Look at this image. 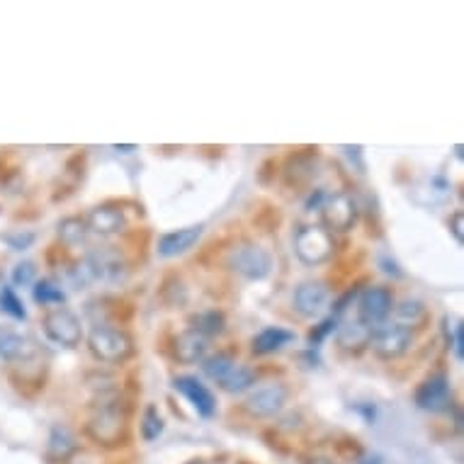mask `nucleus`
Wrapping results in <instances>:
<instances>
[{
    "label": "nucleus",
    "instance_id": "nucleus-1",
    "mask_svg": "<svg viewBox=\"0 0 464 464\" xmlns=\"http://www.w3.org/2000/svg\"><path fill=\"white\" fill-rule=\"evenodd\" d=\"M85 433L91 435L98 445H105V448H114V445H122L127 440L130 416H127V409L120 401V396H100V403L95 406L88 423H85Z\"/></svg>",
    "mask_w": 464,
    "mask_h": 464
},
{
    "label": "nucleus",
    "instance_id": "nucleus-2",
    "mask_svg": "<svg viewBox=\"0 0 464 464\" xmlns=\"http://www.w3.org/2000/svg\"><path fill=\"white\" fill-rule=\"evenodd\" d=\"M88 348L100 362L107 365H120L131 358L134 353V341L124 328L110 326V324H98L88 334Z\"/></svg>",
    "mask_w": 464,
    "mask_h": 464
},
{
    "label": "nucleus",
    "instance_id": "nucleus-3",
    "mask_svg": "<svg viewBox=\"0 0 464 464\" xmlns=\"http://www.w3.org/2000/svg\"><path fill=\"white\" fill-rule=\"evenodd\" d=\"M228 267L246 280H266L273 270V256L263 246L244 241L228 253Z\"/></svg>",
    "mask_w": 464,
    "mask_h": 464
},
{
    "label": "nucleus",
    "instance_id": "nucleus-4",
    "mask_svg": "<svg viewBox=\"0 0 464 464\" xmlns=\"http://www.w3.org/2000/svg\"><path fill=\"white\" fill-rule=\"evenodd\" d=\"M334 237L319 224L302 227L295 237V253L304 266H321L334 256Z\"/></svg>",
    "mask_w": 464,
    "mask_h": 464
},
{
    "label": "nucleus",
    "instance_id": "nucleus-5",
    "mask_svg": "<svg viewBox=\"0 0 464 464\" xmlns=\"http://www.w3.org/2000/svg\"><path fill=\"white\" fill-rule=\"evenodd\" d=\"M85 267V275L91 282H120L127 275V263L124 256L112 246H100L85 253L81 260Z\"/></svg>",
    "mask_w": 464,
    "mask_h": 464
},
{
    "label": "nucleus",
    "instance_id": "nucleus-6",
    "mask_svg": "<svg viewBox=\"0 0 464 464\" xmlns=\"http://www.w3.org/2000/svg\"><path fill=\"white\" fill-rule=\"evenodd\" d=\"M42 328H44L46 338L56 345H62V348H76L83 341L81 319L66 306H56L52 312H46Z\"/></svg>",
    "mask_w": 464,
    "mask_h": 464
},
{
    "label": "nucleus",
    "instance_id": "nucleus-7",
    "mask_svg": "<svg viewBox=\"0 0 464 464\" xmlns=\"http://www.w3.org/2000/svg\"><path fill=\"white\" fill-rule=\"evenodd\" d=\"M321 217H324V228L328 234L335 231V234H345L355 227L358 221V202L353 199V195L348 192H335V195H328L321 202Z\"/></svg>",
    "mask_w": 464,
    "mask_h": 464
},
{
    "label": "nucleus",
    "instance_id": "nucleus-8",
    "mask_svg": "<svg viewBox=\"0 0 464 464\" xmlns=\"http://www.w3.org/2000/svg\"><path fill=\"white\" fill-rule=\"evenodd\" d=\"M413 343V334L409 328L399 326V324H380L372 328V338L370 345L382 360H396L409 353Z\"/></svg>",
    "mask_w": 464,
    "mask_h": 464
},
{
    "label": "nucleus",
    "instance_id": "nucleus-9",
    "mask_svg": "<svg viewBox=\"0 0 464 464\" xmlns=\"http://www.w3.org/2000/svg\"><path fill=\"white\" fill-rule=\"evenodd\" d=\"M413 401L419 406L420 411L428 413H440L448 411L452 406V387H450L448 374H430L428 380H423L416 389V396Z\"/></svg>",
    "mask_w": 464,
    "mask_h": 464
},
{
    "label": "nucleus",
    "instance_id": "nucleus-10",
    "mask_svg": "<svg viewBox=\"0 0 464 464\" xmlns=\"http://www.w3.org/2000/svg\"><path fill=\"white\" fill-rule=\"evenodd\" d=\"M394 309V297H392V289L389 287H365L360 292L358 299V319L365 321L367 326H380L387 321V316Z\"/></svg>",
    "mask_w": 464,
    "mask_h": 464
},
{
    "label": "nucleus",
    "instance_id": "nucleus-11",
    "mask_svg": "<svg viewBox=\"0 0 464 464\" xmlns=\"http://www.w3.org/2000/svg\"><path fill=\"white\" fill-rule=\"evenodd\" d=\"M287 396V387L280 384V382H273V384H266V387H258L256 392H251L244 401V409L256 419H273L285 409Z\"/></svg>",
    "mask_w": 464,
    "mask_h": 464
},
{
    "label": "nucleus",
    "instance_id": "nucleus-12",
    "mask_svg": "<svg viewBox=\"0 0 464 464\" xmlns=\"http://www.w3.org/2000/svg\"><path fill=\"white\" fill-rule=\"evenodd\" d=\"M328 302H331V292L324 282H302L295 289V297H292L295 309L306 319L321 316L328 309Z\"/></svg>",
    "mask_w": 464,
    "mask_h": 464
},
{
    "label": "nucleus",
    "instance_id": "nucleus-13",
    "mask_svg": "<svg viewBox=\"0 0 464 464\" xmlns=\"http://www.w3.org/2000/svg\"><path fill=\"white\" fill-rule=\"evenodd\" d=\"M173 387L192 403V409H195L202 419H212L214 411H217V399H214L212 392H209L198 377H190V374L176 377V380H173Z\"/></svg>",
    "mask_w": 464,
    "mask_h": 464
},
{
    "label": "nucleus",
    "instance_id": "nucleus-14",
    "mask_svg": "<svg viewBox=\"0 0 464 464\" xmlns=\"http://www.w3.org/2000/svg\"><path fill=\"white\" fill-rule=\"evenodd\" d=\"M85 227L88 234H98V237H114L127 227V217L120 207L114 205H100L91 209V214L85 217Z\"/></svg>",
    "mask_w": 464,
    "mask_h": 464
},
{
    "label": "nucleus",
    "instance_id": "nucleus-15",
    "mask_svg": "<svg viewBox=\"0 0 464 464\" xmlns=\"http://www.w3.org/2000/svg\"><path fill=\"white\" fill-rule=\"evenodd\" d=\"M34 355H37V343L30 335L17 334L13 328H0V360L27 362Z\"/></svg>",
    "mask_w": 464,
    "mask_h": 464
},
{
    "label": "nucleus",
    "instance_id": "nucleus-16",
    "mask_svg": "<svg viewBox=\"0 0 464 464\" xmlns=\"http://www.w3.org/2000/svg\"><path fill=\"white\" fill-rule=\"evenodd\" d=\"M207 348H209V338L195 331V328H188L183 334H178L176 341H173V355L183 365L202 362L207 355Z\"/></svg>",
    "mask_w": 464,
    "mask_h": 464
},
{
    "label": "nucleus",
    "instance_id": "nucleus-17",
    "mask_svg": "<svg viewBox=\"0 0 464 464\" xmlns=\"http://www.w3.org/2000/svg\"><path fill=\"white\" fill-rule=\"evenodd\" d=\"M202 227H185L178 228V231H170V234H163L159 238V256L160 258H178L183 256L190 248H195L199 238H202Z\"/></svg>",
    "mask_w": 464,
    "mask_h": 464
},
{
    "label": "nucleus",
    "instance_id": "nucleus-18",
    "mask_svg": "<svg viewBox=\"0 0 464 464\" xmlns=\"http://www.w3.org/2000/svg\"><path fill=\"white\" fill-rule=\"evenodd\" d=\"M78 440L76 435L71 433L66 426H53L46 442V459L52 464L69 462L71 457L76 455Z\"/></svg>",
    "mask_w": 464,
    "mask_h": 464
},
{
    "label": "nucleus",
    "instance_id": "nucleus-19",
    "mask_svg": "<svg viewBox=\"0 0 464 464\" xmlns=\"http://www.w3.org/2000/svg\"><path fill=\"white\" fill-rule=\"evenodd\" d=\"M370 338H372V326H367L365 321L360 319L345 321L335 331V341L343 351H362L370 345Z\"/></svg>",
    "mask_w": 464,
    "mask_h": 464
},
{
    "label": "nucleus",
    "instance_id": "nucleus-20",
    "mask_svg": "<svg viewBox=\"0 0 464 464\" xmlns=\"http://www.w3.org/2000/svg\"><path fill=\"white\" fill-rule=\"evenodd\" d=\"M295 341V334L287 331V328H280V326H267L263 328L256 338H253V353L256 355H270V353H277L282 351L285 345Z\"/></svg>",
    "mask_w": 464,
    "mask_h": 464
},
{
    "label": "nucleus",
    "instance_id": "nucleus-21",
    "mask_svg": "<svg viewBox=\"0 0 464 464\" xmlns=\"http://www.w3.org/2000/svg\"><path fill=\"white\" fill-rule=\"evenodd\" d=\"M394 324L411 331V328H419L426 324L428 309L423 302H419V299H403V302H399V304L394 306Z\"/></svg>",
    "mask_w": 464,
    "mask_h": 464
},
{
    "label": "nucleus",
    "instance_id": "nucleus-22",
    "mask_svg": "<svg viewBox=\"0 0 464 464\" xmlns=\"http://www.w3.org/2000/svg\"><path fill=\"white\" fill-rule=\"evenodd\" d=\"M316 160H319L316 153H297V156H292L287 163L289 183H295V185L309 183V180L316 176Z\"/></svg>",
    "mask_w": 464,
    "mask_h": 464
},
{
    "label": "nucleus",
    "instance_id": "nucleus-23",
    "mask_svg": "<svg viewBox=\"0 0 464 464\" xmlns=\"http://www.w3.org/2000/svg\"><path fill=\"white\" fill-rule=\"evenodd\" d=\"M253 382H256V372H253L251 367L234 362V367H231L217 384H219L224 392H228V394H241V392L253 387Z\"/></svg>",
    "mask_w": 464,
    "mask_h": 464
},
{
    "label": "nucleus",
    "instance_id": "nucleus-24",
    "mask_svg": "<svg viewBox=\"0 0 464 464\" xmlns=\"http://www.w3.org/2000/svg\"><path fill=\"white\" fill-rule=\"evenodd\" d=\"M56 231H59L62 244L69 246V248L83 246L85 238H88V227H85V219H81V217H66V219L59 221Z\"/></svg>",
    "mask_w": 464,
    "mask_h": 464
},
{
    "label": "nucleus",
    "instance_id": "nucleus-25",
    "mask_svg": "<svg viewBox=\"0 0 464 464\" xmlns=\"http://www.w3.org/2000/svg\"><path fill=\"white\" fill-rule=\"evenodd\" d=\"M34 302L42 306H59L66 302V292H63L62 282L53 280H39L34 285Z\"/></svg>",
    "mask_w": 464,
    "mask_h": 464
},
{
    "label": "nucleus",
    "instance_id": "nucleus-26",
    "mask_svg": "<svg viewBox=\"0 0 464 464\" xmlns=\"http://www.w3.org/2000/svg\"><path fill=\"white\" fill-rule=\"evenodd\" d=\"M227 326V319H224V314L217 312V309H209V312H199L198 316H192V326L195 331H199L207 338H212V335H219Z\"/></svg>",
    "mask_w": 464,
    "mask_h": 464
},
{
    "label": "nucleus",
    "instance_id": "nucleus-27",
    "mask_svg": "<svg viewBox=\"0 0 464 464\" xmlns=\"http://www.w3.org/2000/svg\"><path fill=\"white\" fill-rule=\"evenodd\" d=\"M442 334H445V341H448L450 348H455V355L462 360V353H464V326L462 321L448 314L445 319H442Z\"/></svg>",
    "mask_w": 464,
    "mask_h": 464
},
{
    "label": "nucleus",
    "instance_id": "nucleus-28",
    "mask_svg": "<svg viewBox=\"0 0 464 464\" xmlns=\"http://www.w3.org/2000/svg\"><path fill=\"white\" fill-rule=\"evenodd\" d=\"M139 428H141V438H144L146 442H153L160 433H163L166 423H163V416H160L159 409H156L153 403L144 409V416H141V423H139Z\"/></svg>",
    "mask_w": 464,
    "mask_h": 464
},
{
    "label": "nucleus",
    "instance_id": "nucleus-29",
    "mask_svg": "<svg viewBox=\"0 0 464 464\" xmlns=\"http://www.w3.org/2000/svg\"><path fill=\"white\" fill-rule=\"evenodd\" d=\"M234 362H237V360L231 358L228 353H217V355H212V358L202 360V370H205V374L209 377V380L219 382L221 377L234 367Z\"/></svg>",
    "mask_w": 464,
    "mask_h": 464
},
{
    "label": "nucleus",
    "instance_id": "nucleus-30",
    "mask_svg": "<svg viewBox=\"0 0 464 464\" xmlns=\"http://www.w3.org/2000/svg\"><path fill=\"white\" fill-rule=\"evenodd\" d=\"M0 309L5 314H10L13 319H27V312H24L23 299L17 297L15 289L13 287H3L0 289Z\"/></svg>",
    "mask_w": 464,
    "mask_h": 464
},
{
    "label": "nucleus",
    "instance_id": "nucleus-31",
    "mask_svg": "<svg viewBox=\"0 0 464 464\" xmlns=\"http://www.w3.org/2000/svg\"><path fill=\"white\" fill-rule=\"evenodd\" d=\"M34 277H37V267H34L32 260L17 263L15 270H13V282L17 287H30V285H34Z\"/></svg>",
    "mask_w": 464,
    "mask_h": 464
},
{
    "label": "nucleus",
    "instance_id": "nucleus-32",
    "mask_svg": "<svg viewBox=\"0 0 464 464\" xmlns=\"http://www.w3.org/2000/svg\"><path fill=\"white\" fill-rule=\"evenodd\" d=\"M5 241H8L13 251H24V248H30L34 244V234H10V237H5Z\"/></svg>",
    "mask_w": 464,
    "mask_h": 464
},
{
    "label": "nucleus",
    "instance_id": "nucleus-33",
    "mask_svg": "<svg viewBox=\"0 0 464 464\" xmlns=\"http://www.w3.org/2000/svg\"><path fill=\"white\" fill-rule=\"evenodd\" d=\"M335 326H338V316H328L326 321H321V326L316 328V331H312V338H309V341L319 343L321 338H326V335L331 334Z\"/></svg>",
    "mask_w": 464,
    "mask_h": 464
},
{
    "label": "nucleus",
    "instance_id": "nucleus-34",
    "mask_svg": "<svg viewBox=\"0 0 464 464\" xmlns=\"http://www.w3.org/2000/svg\"><path fill=\"white\" fill-rule=\"evenodd\" d=\"M462 221H464L462 212H455V214H452V217H450V231H452V237H455V241L459 246H462V241H464V237H462Z\"/></svg>",
    "mask_w": 464,
    "mask_h": 464
},
{
    "label": "nucleus",
    "instance_id": "nucleus-35",
    "mask_svg": "<svg viewBox=\"0 0 464 464\" xmlns=\"http://www.w3.org/2000/svg\"><path fill=\"white\" fill-rule=\"evenodd\" d=\"M134 149H137V146H114V151H120V153H130L134 151Z\"/></svg>",
    "mask_w": 464,
    "mask_h": 464
},
{
    "label": "nucleus",
    "instance_id": "nucleus-36",
    "mask_svg": "<svg viewBox=\"0 0 464 464\" xmlns=\"http://www.w3.org/2000/svg\"><path fill=\"white\" fill-rule=\"evenodd\" d=\"M309 462H314V464H334V462H328V459H321V457H316V459H309Z\"/></svg>",
    "mask_w": 464,
    "mask_h": 464
},
{
    "label": "nucleus",
    "instance_id": "nucleus-37",
    "mask_svg": "<svg viewBox=\"0 0 464 464\" xmlns=\"http://www.w3.org/2000/svg\"><path fill=\"white\" fill-rule=\"evenodd\" d=\"M188 464H207V462H202V459H192V462H188Z\"/></svg>",
    "mask_w": 464,
    "mask_h": 464
}]
</instances>
